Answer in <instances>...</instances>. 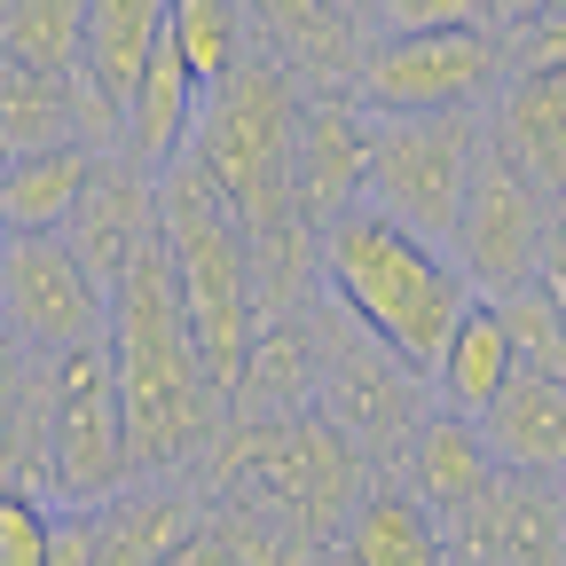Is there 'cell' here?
<instances>
[{
    "mask_svg": "<svg viewBox=\"0 0 566 566\" xmlns=\"http://www.w3.org/2000/svg\"><path fill=\"white\" fill-rule=\"evenodd\" d=\"M315 275L409 378H433L457 315L480 300L449 244L417 237L409 221H394V212H378V205H346L338 221H323Z\"/></svg>",
    "mask_w": 566,
    "mask_h": 566,
    "instance_id": "obj_1",
    "label": "cell"
},
{
    "mask_svg": "<svg viewBox=\"0 0 566 566\" xmlns=\"http://www.w3.org/2000/svg\"><path fill=\"white\" fill-rule=\"evenodd\" d=\"M111 363H118V394H126L134 472L181 464L212 424V378L197 363V331H189L181 283H174L166 229L111 283Z\"/></svg>",
    "mask_w": 566,
    "mask_h": 566,
    "instance_id": "obj_2",
    "label": "cell"
},
{
    "mask_svg": "<svg viewBox=\"0 0 566 566\" xmlns=\"http://www.w3.org/2000/svg\"><path fill=\"white\" fill-rule=\"evenodd\" d=\"M158 229L174 252V283L197 331V363L212 394H237L260 346V275H252V237L237 205L197 174V158H174L158 174Z\"/></svg>",
    "mask_w": 566,
    "mask_h": 566,
    "instance_id": "obj_3",
    "label": "cell"
},
{
    "mask_svg": "<svg viewBox=\"0 0 566 566\" xmlns=\"http://www.w3.org/2000/svg\"><path fill=\"white\" fill-rule=\"evenodd\" d=\"M300 80L268 55H244L221 87L205 95L197 134H189V158L197 174L237 205L244 237H283V229H307L300 205H292V150H300Z\"/></svg>",
    "mask_w": 566,
    "mask_h": 566,
    "instance_id": "obj_4",
    "label": "cell"
},
{
    "mask_svg": "<svg viewBox=\"0 0 566 566\" xmlns=\"http://www.w3.org/2000/svg\"><path fill=\"white\" fill-rule=\"evenodd\" d=\"M488 150V126L472 111H378L370 126V189L363 205L409 221L417 237L449 244L464 221V189Z\"/></svg>",
    "mask_w": 566,
    "mask_h": 566,
    "instance_id": "obj_5",
    "label": "cell"
},
{
    "mask_svg": "<svg viewBox=\"0 0 566 566\" xmlns=\"http://www.w3.org/2000/svg\"><path fill=\"white\" fill-rule=\"evenodd\" d=\"M48 472H55V504H111L134 480L111 331L48 354Z\"/></svg>",
    "mask_w": 566,
    "mask_h": 566,
    "instance_id": "obj_6",
    "label": "cell"
},
{
    "mask_svg": "<svg viewBox=\"0 0 566 566\" xmlns=\"http://www.w3.org/2000/svg\"><path fill=\"white\" fill-rule=\"evenodd\" d=\"M520 63L512 24H464V32H378L363 48L354 95L370 111H472L495 80Z\"/></svg>",
    "mask_w": 566,
    "mask_h": 566,
    "instance_id": "obj_7",
    "label": "cell"
},
{
    "mask_svg": "<svg viewBox=\"0 0 566 566\" xmlns=\"http://www.w3.org/2000/svg\"><path fill=\"white\" fill-rule=\"evenodd\" d=\"M0 331L32 354H63L111 331V283L71 252V237L0 229Z\"/></svg>",
    "mask_w": 566,
    "mask_h": 566,
    "instance_id": "obj_8",
    "label": "cell"
},
{
    "mask_svg": "<svg viewBox=\"0 0 566 566\" xmlns=\"http://www.w3.org/2000/svg\"><path fill=\"white\" fill-rule=\"evenodd\" d=\"M543 229H551V197L488 142L480 166H472V189H464V221L449 237L457 268L472 275V292L495 300L512 283L543 275Z\"/></svg>",
    "mask_w": 566,
    "mask_h": 566,
    "instance_id": "obj_9",
    "label": "cell"
},
{
    "mask_svg": "<svg viewBox=\"0 0 566 566\" xmlns=\"http://www.w3.org/2000/svg\"><path fill=\"white\" fill-rule=\"evenodd\" d=\"M370 126L378 111L346 87H323L300 111V150H292V205L300 221L323 237V221H338L346 205H363L370 189Z\"/></svg>",
    "mask_w": 566,
    "mask_h": 566,
    "instance_id": "obj_10",
    "label": "cell"
},
{
    "mask_svg": "<svg viewBox=\"0 0 566 566\" xmlns=\"http://www.w3.org/2000/svg\"><path fill=\"white\" fill-rule=\"evenodd\" d=\"M63 237L103 283H118L134 268V252L158 237V174L142 158H126V150H103L95 181H87V197H80V212H71Z\"/></svg>",
    "mask_w": 566,
    "mask_h": 566,
    "instance_id": "obj_11",
    "label": "cell"
},
{
    "mask_svg": "<svg viewBox=\"0 0 566 566\" xmlns=\"http://www.w3.org/2000/svg\"><path fill=\"white\" fill-rule=\"evenodd\" d=\"M244 24L268 63L292 80L346 87L363 71V40H354V0H244Z\"/></svg>",
    "mask_w": 566,
    "mask_h": 566,
    "instance_id": "obj_12",
    "label": "cell"
},
{
    "mask_svg": "<svg viewBox=\"0 0 566 566\" xmlns=\"http://www.w3.org/2000/svg\"><path fill=\"white\" fill-rule=\"evenodd\" d=\"M472 424H480L488 457L504 472H520V480H558L566 472V378L512 370V386L495 394Z\"/></svg>",
    "mask_w": 566,
    "mask_h": 566,
    "instance_id": "obj_13",
    "label": "cell"
},
{
    "mask_svg": "<svg viewBox=\"0 0 566 566\" xmlns=\"http://www.w3.org/2000/svg\"><path fill=\"white\" fill-rule=\"evenodd\" d=\"M197 111H205V87H197V71L181 63L174 32H166L150 48V63H142L134 95H126V158H142L150 174H166L174 158H189Z\"/></svg>",
    "mask_w": 566,
    "mask_h": 566,
    "instance_id": "obj_14",
    "label": "cell"
},
{
    "mask_svg": "<svg viewBox=\"0 0 566 566\" xmlns=\"http://www.w3.org/2000/svg\"><path fill=\"white\" fill-rule=\"evenodd\" d=\"M488 142L504 150L543 197L566 189V63L558 71H520V80L504 87V103H495V126Z\"/></svg>",
    "mask_w": 566,
    "mask_h": 566,
    "instance_id": "obj_15",
    "label": "cell"
},
{
    "mask_svg": "<svg viewBox=\"0 0 566 566\" xmlns=\"http://www.w3.org/2000/svg\"><path fill=\"white\" fill-rule=\"evenodd\" d=\"M495 480H504V464L488 457L480 424H472V417H457V409H449V417H433V424H424V433L409 441V495H417V504L433 512L441 527H449V520H464Z\"/></svg>",
    "mask_w": 566,
    "mask_h": 566,
    "instance_id": "obj_16",
    "label": "cell"
},
{
    "mask_svg": "<svg viewBox=\"0 0 566 566\" xmlns=\"http://www.w3.org/2000/svg\"><path fill=\"white\" fill-rule=\"evenodd\" d=\"M87 142H55V150H24L9 166V189H0V229H24V237H63L71 212H80L87 181H95Z\"/></svg>",
    "mask_w": 566,
    "mask_h": 566,
    "instance_id": "obj_17",
    "label": "cell"
},
{
    "mask_svg": "<svg viewBox=\"0 0 566 566\" xmlns=\"http://www.w3.org/2000/svg\"><path fill=\"white\" fill-rule=\"evenodd\" d=\"M512 370H520V346H512L504 315H495V300H472V307L457 315L449 346H441V363H433L441 401H449L457 417H480L495 394L512 386Z\"/></svg>",
    "mask_w": 566,
    "mask_h": 566,
    "instance_id": "obj_18",
    "label": "cell"
},
{
    "mask_svg": "<svg viewBox=\"0 0 566 566\" xmlns=\"http://www.w3.org/2000/svg\"><path fill=\"white\" fill-rule=\"evenodd\" d=\"M166 40V0H87V48H80V71L126 111L142 63Z\"/></svg>",
    "mask_w": 566,
    "mask_h": 566,
    "instance_id": "obj_19",
    "label": "cell"
},
{
    "mask_svg": "<svg viewBox=\"0 0 566 566\" xmlns=\"http://www.w3.org/2000/svg\"><path fill=\"white\" fill-rule=\"evenodd\" d=\"M346 566H449V535L417 495H363L346 520Z\"/></svg>",
    "mask_w": 566,
    "mask_h": 566,
    "instance_id": "obj_20",
    "label": "cell"
},
{
    "mask_svg": "<svg viewBox=\"0 0 566 566\" xmlns=\"http://www.w3.org/2000/svg\"><path fill=\"white\" fill-rule=\"evenodd\" d=\"M0 134H9L17 158L24 150H55V142H80V80L0 55Z\"/></svg>",
    "mask_w": 566,
    "mask_h": 566,
    "instance_id": "obj_21",
    "label": "cell"
},
{
    "mask_svg": "<svg viewBox=\"0 0 566 566\" xmlns=\"http://www.w3.org/2000/svg\"><path fill=\"white\" fill-rule=\"evenodd\" d=\"M197 527L189 495L174 488H118L103 504V551L95 566H166V551Z\"/></svg>",
    "mask_w": 566,
    "mask_h": 566,
    "instance_id": "obj_22",
    "label": "cell"
},
{
    "mask_svg": "<svg viewBox=\"0 0 566 566\" xmlns=\"http://www.w3.org/2000/svg\"><path fill=\"white\" fill-rule=\"evenodd\" d=\"M166 32H174V48H181V63L197 71V87H205V95L252 55L244 0H166Z\"/></svg>",
    "mask_w": 566,
    "mask_h": 566,
    "instance_id": "obj_23",
    "label": "cell"
},
{
    "mask_svg": "<svg viewBox=\"0 0 566 566\" xmlns=\"http://www.w3.org/2000/svg\"><path fill=\"white\" fill-rule=\"evenodd\" d=\"M87 48V0H0V55L32 71H71Z\"/></svg>",
    "mask_w": 566,
    "mask_h": 566,
    "instance_id": "obj_24",
    "label": "cell"
},
{
    "mask_svg": "<svg viewBox=\"0 0 566 566\" xmlns=\"http://www.w3.org/2000/svg\"><path fill=\"white\" fill-rule=\"evenodd\" d=\"M495 315H504L512 346H520V370H551L566 378V283L543 268L512 292H495Z\"/></svg>",
    "mask_w": 566,
    "mask_h": 566,
    "instance_id": "obj_25",
    "label": "cell"
},
{
    "mask_svg": "<svg viewBox=\"0 0 566 566\" xmlns=\"http://www.w3.org/2000/svg\"><path fill=\"white\" fill-rule=\"evenodd\" d=\"M48 527H55V495L40 488H0V566H48Z\"/></svg>",
    "mask_w": 566,
    "mask_h": 566,
    "instance_id": "obj_26",
    "label": "cell"
},
{
    "mask_svg": "<svg viewBox=\"0 0 566 566\" xmlns=\"http://www.w3.org/2000/svg\"><path fill=\"white\" fill-rule=\"evenodd\" d=\"M370 24L378 32H464V24H495V0H378Z\"/></svg>",
    "mask_w": 566,
    "mask_h": 566,
    "instance_id": "obj_27",
    "label": "cell"
},
{
    "mask_svg": "<svg viewBox=\"0 0 566 566\" xmlns=\"http://www.w3.org/2000/svg\"><path fill=\"white\" fill-rule=\"evenodd\" d=\"M95 551H103V504H55L48 566H95Z\"/></svg>",
    "mask_w": 566,
    "mask_h": 566,
    "instance_id": "obj_28",
    "label": "cell"
},
{
    "mask_svg": "<svg viewBox=\"0 0 566 566\" xmlns=\"http://www.w3.org/2000/svg\"><path fill=\"white\" fill-rule=\"evenodd\" d=\"M512 48H520V71H558L566 63V0H551L535 24H520Z\"/></svg>",
    "mask_w": 566,
    "mask_h": 566,
    "instance_id": "obj_29",
    "label": "cell"
},
{
    "mask_svg": "<svg viewBox=\"0 0 566 566\" xmlns=\"http://www.w3.org/2000/svg\"><path fill=\"white\" fill-rule=\"evenodd\" d=\"M166 566H252V551H244L237 535H221V527H189V535L166 551Z\"/></svg>",
    "mask_w": 566,
    "mask_h": 566,
    "instance_id": "obj_30",
    "label": "cell"
},
{
    "mask_svg": "<svg viewBox=\"0 0 566 566\" xmlns=\"http://www.w3.org/2000/svg\"><path fill=\"white\" fill-rule=\"evenodd\" d=\"M543 268L566 283V189L551 197V229H543Z\"/></svg>",
    "mask_w": 566,
    "mask_h": 566,
    "instance_id": "obj_31",
    "label": "cell"
},
{
    "mask_svg": "<svg viewBox=\"0 0 566 566\" xmlns=\"http://www.w3.org/2000/svg\"><path fill=\"white\" fill-rule=\"evenodd\" d=\"M543 9H551V0H495V24H512V32H520V24H535Z\"/></svg>",
    "mask_w": 566,
    "mask_h": 566,
    "instance_id": "obj_32",
    "label": "cell"
},
{
    "mask_svg": "<svg viewBox=\"0 0 566 566\" xmlns=\"http://www.w3.org/2000/svg\"><path fill=\"white\" fill-rule=\"evenodd\" d=\"M9 166H17V150H9V134H0V189H9Z\"/></svg>",
    "mask_w": 566,
    "mask_h": 566,
    "instance_id": "obj_33",
    "label": "cell"
},
{
    "mask_svg": "<svg viewBox=\"0 0 566 566\" xmlns=\"http://www.w3.org/2000/svg\"><path fill=\"white\" fill-rule=\"evenodd\" d=\"M354 9H378V0H354Z\"/></svg>",
    "mask_w": 566,
    "mask_h": 566,
    "instance_id": "obj_34",
    "label": "cell"
},
{
    "mask_svg": "<svg viewBox=\"0 0 566 566\" xmlns=\"http://www.w3.org/2000/svg\"><path fill=\"white\" fill-rule=\"evenodd\" d=\"M558 495H566V472H558Z\"/></svg>",
    "mask_w": 566,
    "mask_h": 566,
    "instance_id": "obj_35",
    "label": "cell"
}]
</instances>
